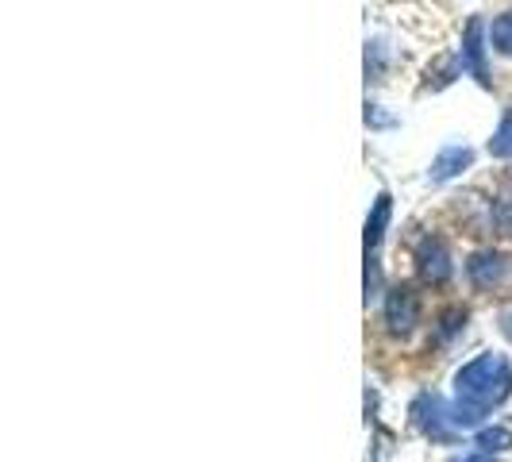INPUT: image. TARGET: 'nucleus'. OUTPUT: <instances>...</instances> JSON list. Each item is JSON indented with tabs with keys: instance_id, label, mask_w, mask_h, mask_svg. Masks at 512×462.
Returning <instances> with one entry per match:
<instances>
[{
	"instance_id": "nucleus-1",
	"label": "nucleus",
	"mask_w": 512,
	"mask_h": 462,
	"mask_svg": "<svg viewBox=\"0 0 512 462\" xmlns=\"http://www.w3.org/2000/svg\"><path fill=\"white\" fill-rule=\"evenodd\" d=\"M512 393V366L505 355H478L455 374V420L459 428L478 424L482 416L505 405Z\"/></svg>"
},
{
	"instance_id": "nucleus-2",
	"label": "nucleus",
	"mask_w": 512,
	"mask_h": 462,
	"mask_svg": "<svg viewBox=\"0 0 512 462\" xmlns=\"http://www.w3.org/2000/svg\"><path fill=\"white\" fill-rule=\"evenodd\" d=\"M412 424L416 432L432 443H459V420H455V409H447V401L439 393H420L412 401Z\"/></svg>"
},
{
	"instance_id": "nucleus-3",
	"label": "nucleus",
	"mask_w": 512,
	"mask_h": 462,
	"mask_svg": "<svg viewBox=\"0 0 512 462\" xmlns=\"http://www.w3.org/2000/svg\"><path fill=\"white\" fill-rule=\"evenodd\" d=\"M416 274L424 278L428 285H447L455 266H451V251L439 235H424L420 247H416Z\"/></svg>"
},
{
	"instance_id": "nucleus-4",
	"label": "nucleus",
	"mask_w": 512,
	"mask_h": 462,
	"mask_svg": "<svg viewBox=\"0 0 512 462\" xmlns=\"http://www.w3.org/2000/svg\"><path fill=\"white\" fill-rule=\"evenodd\" d=\"M416 324H420V297L412 293L409 285L389 289V297H385V328L393 335H409Z\"/></svg>"
},
{
	"instance_id": "nucleus-5",
	"label": "nucleus",
	"mask_w": 512,
	"mask_h": 462,
	"mask_svg": "<svg viewBox=\"0 0 512 462\" xmlns=\"http://www.w3.org/2000/svg\"><path fill=\"white\" fill-rule=\"evenodd\" d=\"M512 274V258H505L501 251H474L466 262V278L474 282V289H493Z\"/></svg>"
},
{
	"instance_id": "nucleus-6",
	"label": "nucleus",
	"mask_w": 512,
	"mask_h": 462,
	"mask_svg": "<svg viewBox=\"0 0 512 462\" xmlns=\"http://www.w3.org/2000/svg\"><path fill=\"white\" fill-rule=\"evenodd\" d=\"M486 24L474 16L470 24H466V31H462V51H459V58H462V66L470 70V74L478 77V85H486L489 89V66H486Z\"/></svg>"
},
{
	"instance_id": "nucleus-7",
	"label": "nucleus",
	"mask_w": 512,
	"mask_h": 462,
	"mask_svg": "<svg viewBox=\"0 0 512 462\" xmlns=\"http://www.w3.org/2000/svg\"><path fill=\"white\" fill-rule=\"evenodd\" d=\"M470 162H474V151H470V147H443V151L436 154V162H432V170H428V181L443 185V181L459 178L462 170H470Z\"/></svg>"
},
{
	"instance_id": "nucleus-8",
	"label": "nucleus",
	"mask_w": 512,
	"mask_h": 462,
	"mask_svg": "<svg viewBox=\"0 0 512 462\" xmlns=\"http://www.w3.org/2000/svg\"><path fill=\"white\" fill-rule=\"evenodd\" d=\"M389 212H393V197L389 193H378L374 197V208H370V216H366V258L378 251V243H382L385 235V224H389Z\"/></svg>"
},
{
	"instance_id": "nucleus-9",
	"label": "nucleus",
	"mask_w": 512,
	"mask_h": 462,
	"mask_svg": "<svg viewBox=\"0 0 512 462\" xmlns=\"http://www.w3.org/2000/svg\"><path fill=\"white\" fill-rule=\"evenodd\" d=\"M462 70H466V66H462L459 54H447V58H439L436 62V70L428 66V85H432V89H443V85H451Z\"/></svg>"
},
{
	"instance_id": "nucleus-10",
	"label": "nucleus",
	"mask_w": 512,
	"mask_h": 462,
	"mask_svg": "<svg viewBox=\"0 0 512 462\" xmlns=\"http://www.w3.org/2000/svg\"><path fill=\"white\" fill-rule=\"evenodd\" d=\"M489 43H493V51L497 54L512 58V8L493 20V27H489Z\"/></svg>"
},
{
	"instance_id": "nucleus-11",
	"label": "nucleus",
	"mask_w": 512,
	"mask_h": 462,
	"mask_svg": "<svg viewBox=\"0 0 512 462\" xmlns=\"http://www.w3.org/2000/svg\"><path fill=\"white\" fill-rule=\"evenodd\" d=\"M489 154H493V158H512V108H505L501 124H497V131H493Z\"/></svg>"
},
{
	"instance_id": "nucleus-12",
	"label": "nucleus",
	"mask_w": 512,
	"mask_h": 462,
	"mask_svg": "<svg viewBox=\"0 0 512 462\" xmlns=\"http://www.w3.org/2000/svg\"><path fill=\"white\" fill-rule=\"evenodd\" d=\"M512 447V432L509 428H482L478 432V451H489V455H501Z\"/></svg>"
},
{
	"instance_id": "nucleus-13",
	"label": "nucleus",
	"mask_w": 512,
	"mask_h": 462,
	"mask_svg": "<svg viewBox=\"0 0 512 462\" xmlns=\"http://www.w3.org/2000/svg\"><path fill=\"white\" fill-rule=\"evenodd\" d=\"M489 216H493V228L501 231V235H512V189H505V193L493 201Z\"/></svg>"
},
{
	"instance_id": "nucleus-14",
	"label": "nucleus",
	"mask_w": 512,
	"mask_h": 462,
	"mask_svg": "<svg viewBox=\"0 0 512 462\" xmlns=\"http://www.w3.org/2000/svg\"><path fill=\"white\" fill-rule=\"evenodd\" d=\"M462 328H466V308H451V312H443V320H439L436 339H439V343H451Z\"/></svg>"
},
{
	"instance_id": "nucleus-15",
	"label": "nucleus",
	"mask_w": 512,
	"mask_h": 462,
	"mask_svg": "<svg viewBox=\"0 0 512 462\" xmlns=\"http://www.w3.org/2000/svg\"><path fill=\"white\" fill-rule=\"evenodd\" d=\"M382 74H385V43L374 39V43H366V77L378 81Z\"/></svg>"
},
{
	"instance_id": "nucleus-16",
	"label": "nucleus",
	"mask_w": 512,
	"mask_h": 462,
	"mask_svg": "<svg viewBox=\"0 0 512 462\" xmlns=\"http://www.w3.org/2000/svg\"><path fill=\"white\" fill-rule=\"evenodd\" d=\"M366 124L370 128H393V120L385 112H378V104H366Z\"/></svg>"
},
{
	"instance_id": "nucleus-17",
	"label": "nucleus",
	"mask_w": 512,
	"mask_h": 462,
	"mask_svg": "<svg viewBox=\"0 0 512 462\" xmlns=\"http://www.w3.org/2000/svg\"><path fill=\"white\" fill-rule=\"evenodd\" d=\"M451 462H497L489 451H466V455H455Z\"/></svg>"
},
{
	"instance_id": "nucleus-18",
	"label": "nucleus",
	"mask_w": 512,
	"mask_h": 462,
	"mask_svg": "<svg viewBox=\"0 0 512 462\" xmlns=\"http://www.w3.org/2000/svg\"><path fill=\"white\" fill-rule=\"evenodd\" d=\"M501 332L512 339V308H505V312H501Z\"/></svg>"
}]
</instances>
